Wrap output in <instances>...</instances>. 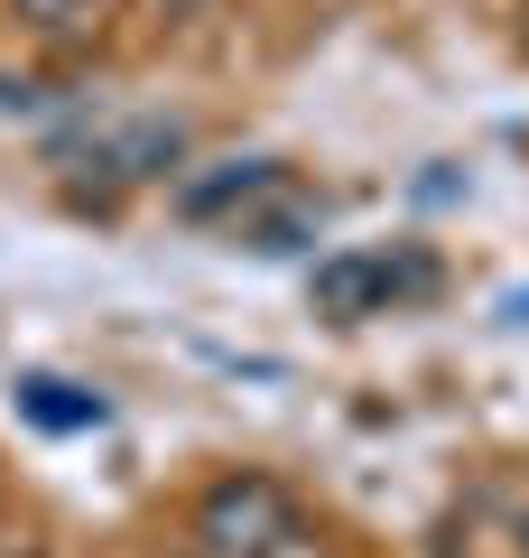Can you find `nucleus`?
<instances>
[{"instance_id": "2", "label": "nucleus", "mask_w": 529, "mask_h": 558, "mask_svg": "<svg viewBox=\"0 0 529 558\" xmlns=\"http://www.w3.org/2000/svg\"><path fill=\"white\" fill-rule=\"evenodd\" d=\"M428 260H381V252H344V260H325V270H316V307H325V317H372L381 299H409V289H428Z\"/></svg>"}, {"instance_id": "3", "label": "nucleus", "mask_w": 529, "mask_h": 558, "mask_svg": "<svg viewBox=\"0 0 529 558\" xmlns=\"http://www.w3.org/2000/svg\"><path fill=\"white\" fill-rule=\"evenodd\" d=\"M270 186H279V168L242 159L233 178H214V186H186V215H223V205H251V196H270Z\"/></svg>"}, {"instance_id": "5", "label": "nucleus", "mask_w": 529, "mask_h": 558, "mask_svg": "<svg viewBox=\"0 0 529 558\" xmlns=\"http://www.w3.org/2000/svg\"><path fill=\"white\" fill-rule=\"evenodd\" d=\"M10 10H20L28 28H75V20H94L102 0H10Z\"/></svg>"}, {"instance_id": "4", "label": "nucleus", "mask_w": 529, "mask_h": 558, "mask_svg": "<svg viewBox=\"0 0 529 558\" xmlns=\"http://www.w3.org/2000/svg\"><path fill=\"white\" fill-rule=\"evenodd\" d=\"M20 391H28V410H38L47 428H94L102 418V400H75L65 381H20Z\"/></svg>"}, {"instance_id": "1", "label": "nucleus", "mask_w": 529, "mask_h": 558, "mask_svg": "<svg viewBox=\"0 0 529 558\" xmlns=\"http://www.w3.org/2000/svg\"><path fill=\"white\" fill-rule=\"evenodd\" d=\"M196 531H205L214 558H279L297 539V512H288V494H279L270 475H223L214 494H205Z\"/></svg>"}, {"instance_id": "6", "label": "nucleus", "mask_w": 529, "mask_h": 558, "mask_svg": "<svg viewBox=\"0 0 529 558\" xmlns=\"http://www.w3.org/2000/svg\"><path fill=\"white\" fill-rule=\"evenodd\" d=\"M446 558H455V549H446Z\"/></svg>"}]
</instances>
